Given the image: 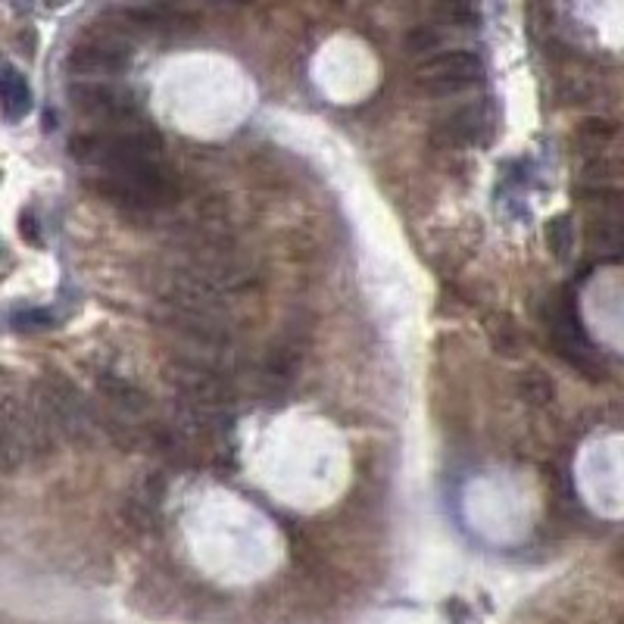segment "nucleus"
Returning <instances> with one entry per match:
<instances>
[{"label": "nucleus", "mask_w": 624, "mask_h": 624, "mask_svg": "<svg viewBox=\"0 0 624 624\" xmlns=\"http://www.w3.org/2000/svg\"><path fill=\"white\" fill-rule=\"evenodd\" d=\"M38 412L44 415L47 428L54 431V437H66V440H85L91 431V409L85 403V397L78 394L75 384L66 381L63 375L50 372L35 384V400Z\"/></svg>", "instance_id": "1"}, {"label": "nucleus", "mask_w": 624, "mask_h": 624, "mask_svg": "<svg viewBox=\"0 0 624 624\" xmlns=\"http://www.w3.org/2000/svg\"><path fill=\"white\" fill-rule=\"evenodd\" d=\"M546 331H550V341H553L556 353L568 362V366H575L587 378H603V372H606L603 359L593 350L590 337L584 334L578 309L568 294L556 297L550 303V309H546Z\"/></svg>", "instance_id": "2"}, {"label": "nucleus", "mask_w": 624, "mask_h": 624, "mask_svg": "<svg viewBox=\"0 0 624 624\" xmlns=\"http://www.w3.org/2000/svg\"><path fill=\"white\" fill-rule=\"evenodd\" d=\"M484 78V63L472 50H453V54H440L428 60L419 69V88L431 97H450L459 91L475 88Z\"/></svg>", "instance_id": "3"}, {"label": "nucleus", "mask_w": 624, "mask_h": 624, "mask_svg": "<svg viewBox=\"0 0 624 624\" xmlns=\"http://www.w3.org/2000/svg\"><path fill=\"white\" fill-rule=\"evenodd\" d=\"M128 63V47L116 38H88L72 47L69 69L78 75H107L122 72Z\"/></svg>", "instance_id": "4"}, {"label": "nucleus", "mask_w": 624, "mask_h": 624, "mask_svg": "<svg viewBox=\"0 0 624 624\" xmlns=\"http://www.w3.org/2000/svg\"><path fill=\"white\" fill-rule=\"evenodd\" d=\"M69 94H72L75 110L91 116V119H116V122H122L128 113H132V97H128L125 91H119V88H113V85L88 82V85H75Z\"/></svg>", "instance_id": "5"}, {"label": "nucleus", "mask_w": 624, "mask_h": 624, "mask_svg": "<svg viewBox=\"0 0 624 624\" xmlns=\"http://www.w3.org/2000/svg\"><path fill=\"white\" fill-rule=\"evenodd\" d=\"M487 128H490L487 107H475L472 103V107L456 110L447 119H440L434 128V141L444 147H468V144L481 141L487 135Z\"/></svg>", "instance_id": "6"}, {"label": "nucleus", "mask_w": 624, "mask_h": 624, "mask_svg": "<svg viewBox=\"0 0 624 624\" xmlns=\"http://www.w3.org/2000/svg\"><path fill=\"white\" fill-rule=\"evenodd\" d=\"M0 110H4L7 119H25L32 110V91L29 82L16 72V69H4L0 72Z\"/></svg>", "instance_id": "7"}, {"label": "nucleus", "mask_w": 624, "mask_h": 624, "mask_svg": "<svg viewBox=\"0 0 624 624\" xmlns=\"http://www.w3.org/2000/svg\"><path fill=\"white\" fill-rule=\"evenodd\" d=\"M97 384H100L103 394H107L119 409H128V412H144V409H147L144 390H138L132 381H125V378H119V375H100Z\"/></svg>", "instance_id": "8"}, {"label": "nucleus", "mask_w": 624, "mask_h": 624, "mask_svg": "<svg viewBox=\"0 0 624 624\" xmlns=\"http://www.w3.org/2000/svg\"><path fill=\"white\" fill-rule=\"evenodd\" d=\"M487 337L493 350H497L500 356H518V350H522V334H518V328L512 325L509 316H497L490 325H487Z\"/></svg>", "instance_id": "9"}, {"label": "nucleus", "mask_w": 624, "mask_h": 624, "mask_svg": "<svg viewBox=\"0 0 624 624\" xmlns=\"http://www.w3.org/2000/svg\"><path fill=\"white\" fill-rule=\"evenodd\" d=\"M546 241H550L556 256H568V250H571V225H568V219H553L550 225H546Z\"/></svg>", "instance_id": "10"}, {"label": "nucleus", "mask_w": 624, "mask_h": 624, "mask_svg": "<svg viewBox=\"0 0 624 624\" xmlns=\"http://www.w3.org/2000/svg\"><path fill=\"white\" fill-rule=\"evenodd\" d=\"M522 394L531 400V403H546L553 397V384L546 381L540 372H528L525 378H522Z\"/></svg>", "instance_id": "11"}, {"label": "nucleus", "mask_w": 624, "mask_h": 624, "mask_svg": "<svg viewBox=\"0 0 624 624\" xmlns=\"http://www.w3.org/2000/svg\"><path fill=\"white\" fill-rule=\"evenodd\" d=\"M19 231H22V238L29 241V244H41V234H38V222L32 213H22L19 219Z\"/></svg>", "instance_id": "12"}]
</instances>
